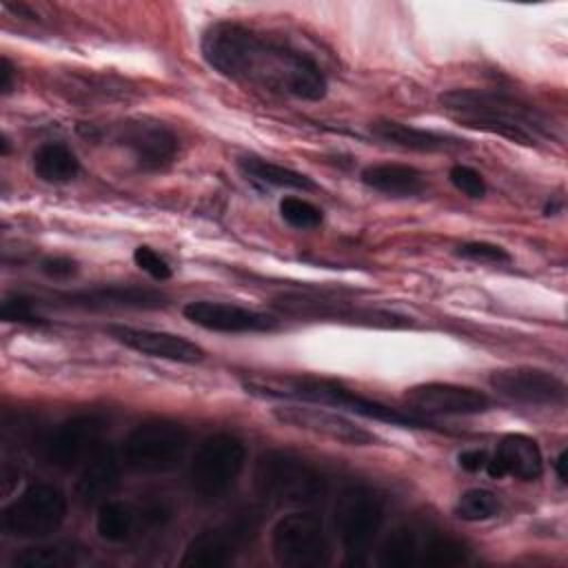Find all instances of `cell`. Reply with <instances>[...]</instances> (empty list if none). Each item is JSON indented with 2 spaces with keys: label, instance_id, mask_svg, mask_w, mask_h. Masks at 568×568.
<instances>
[{
  "label": "cell",
  "instance_id": "7",
  "mask_svg": "<svg viewBox=\"0 0 568 568\" xmlns=\"http://www.w3.org/2000/svg\"><path fill=\"white\" fill-rule=\"evenodd\" d=\"M189 448V430L173 419H146L124 439L122 459L140 475H162L175 470Z\"/></svg>",
  "mask_w": 568,
  "mask_h": 568
},
{
  "label": "cell",
  "instance_id": "4",
  "mask_svg": "<svg viewBox=\"0 0 568 568\" xmlns=\"http://www.w3.org/2000/svg\"><path fill=\"white\" fill-rule=\"evenodd\" d=\"M253 486L271 506H313L326 495L322 470L286 450H266L257 457Z\"/></svg>",
  "mask_w": 568,
  "mask_h": 568
},
{
  "label": "cell",
  "instance_id": "22",
  "mask_svg": "<svg viewBox=\"0 0 568 568\" xmlns=\"http://www.w3.org/2000/svg\"><path fill=\"white\" fill-rule=\"evenodd\" d=\"M120 484V462L115 450L106 444H100L95 453L82 464V473L75 484V495L82 504L93 506L102 504Z\"/></svg>",
  "mask_w": 568,
  "mask_h": 568
},
{
  "label": "cell",
  "instance_id": "13",
  "mask_svg": "<svg viewBox=\"0 0 568 568\" xmlns=\"http://www.w3.org/2000/svg\"><path fill=\"white\" fill-rule=\"evenodd\" d=\"M493 390L508 402L528 406H559L566 402V384L550 371L532 366H513L493 371L488 377Z\"/></svg>",
  "mask_w": 568,
  "mask_h": 568
},
{
  "label": "cell",
  "instance_id": "15",
  "mask_svg": "<svg viewBox=\"0 0 568 568\" xmlns=\"http://www.w3.org/2000/svg\"><path fill=\"white\" fill-rule=\"evenodd\" d=\"M115 140L133 153L138 166L144 171L166 169L180 149L178 135L166 124L146 118L122 122Z\"/></svg>",
  "mask_w": 568,
  "mask_h": 568
},
{
  "label": "cell",
  "instance_id": "39",
  "mask_svg": "<svg viewBox=\"0 0 568 568\" xmlns=\"http://www.w3.org/2000/svg\"><path fill=\"white\" fill-rule=\"evenodd\" d=\"M13 89V64L9 62V58L0 60V93L9 95Z\"/></svg>",
  "mask_w": 568,
  "mask_h": 568
},
{
  "label": "cell",
  "instance_id": "25",
  "mask_svg": "<svg viewBox=\"0 0 568 568\" xmlns=\"http://www.w3.org/2000/svg\"><path fill=\"white\" fill-rule=\"evenodd\" d=\"M237 169L248 178L251 182L264 184V186H275V189H295V191H313L315 182L288 166L268 162L257 155H244L237 160Z\"/></svg>",
  "mask_w": 568,
  "mask_h": 568
},
{
  "label": "cell",
  "instance_id": "5",
  "mask_svg": "<svg viewBox=\"0 0 568 568\" xmlns=\"http://www.w3.org/2000/svg\"><path fill=\"white\" fill-rule=\"evenodd\" d=\"M386 519L384 497L366 484L344 486L333 506L335 532L351 561H364Z\"/></svg>",
  "mask_w": 568,
  "mask_h": 568
},
{
  "label": "cell",
  "instance_id": "21",
  "mask_svg": "<svg viewBox=\"0 0 568 568\" xmlns=\"http://www.w3.org/2000/svg\"><path fill=\"white\" fill-rule=\"evenodd\" d=\"M371 133L386 144L408 149V151H419V153H448L466 146L464 140L457 135L419 129L397 120H377L371 124Z\"/></svg>",
  "mask_w": 568,
  "mask_h": 568
},
{
  "label": "cell",
  "instance_id": "24",
  "mask_svg": "<svg viewBox=\"0 0 568 568\" xmlns=\"http://www.w3.org/2000/svg\"><path fill=\"white\" fill-rule=\"evenodd\" d=\"M33 173L47 184H67L78 178L80 160L64 142H44L33 151Z\"/></svg>",
  "mask_w": 568,
  "mask_h": 568
},
{
  "label": "cell",
  "instance_id": "28",
  "mask_svg": "<svg viewBox=\"0 0 568 568\" xmlns=\"http://www.w3.org/2000/svg\"><path fill=\"white\" fill-rule=\"evenodd\" d=\"M417 552L419 541L415 530L408 526H397L384 537L377 550V564L382 568H408L417 561Z\"/></svg>",
  "mask_w": 568,
  "mask_h": 568
},
{
  "label": "cell",
  "instance_id": "17",
  "mask_svg": "<svg viewBox=\"0 0 568 568\" xmlns=\"http://www.w3.org/2000/svg\"><path fill=\"white\" fill-rule=\"evenodd\" d=\"M106 333L124 344L126 348L155 357V359H166V362H178V364H195L204 359V351L175 333L169 331H155V328H138V326H124V324H111Z\"/></svg>",
  "mask_w": 568,
  "mask_h": 568
},
{
  "label": "cell",
  "instance_id": "26",
  "mask_svg": "<svg viewBox=\"0 0 568 568\" xmlns=\"http://www.w3.org/2000/svg\"><path fill=\"white\" fill-rule=\"evenodd\" d=\"M135 526L133 508L122 499H104L98 506L95 515V530L104 541L120 544L131 537Z\"/></svg>",
  "mask_w": 568,
  "mask_h": 568
},
{
  "label": "cell",
  "instance_id": "37",
  "mask_svg": "<svg viewBox=\"0 0 568 568\" xmlns=\"http://www.w3.org/2000/svg\"><path fill=\"white\" fill-rule=\"evenodd\" d=\"M140 517L149 524V526H164L171 517H173V510L169 506L166 499H146L142 510H140Z\"/></svg>",
  "mask_w": 568,
  "mask_h": 568
},
{
  "label": "cell",
  "instance_id": "14",
  "mask_svg": "<svg viewBox=\"0 0 568 568\" xmlns=\"http://www.w3.org/2000/svg\"><path fill=\"white\" fill-rule=\"evenodd\" d=\"M182 313L191 324L213 333H271L280 328V320L271 313L215 300H193Z\"/></svg>",
  "mask_w": 568,
  "mask_h": 568
},
{
  "label": "cell",
  "instance_id": "35",
  "mask_svg": "<svg viewBox=\"0 0 568 568\" xmlns=\"http://www.w3.org/2000/svg\"><path fill=\"white\" fill-rule=\"evenodd\" d=\"M2 320L18 324H40V317L33 311V302L24 295H9L2 302Z\"/></svg>",
  "mask_w": 568,
  "mask_h": 568
},
{
  "label": "cell",
  "instance_id": "1",
  "mask_svg": "<svg viewBox=\"0 0 568 568\" xmlns=\"http://www.w3.org/2000/svg\"><path fill=\"white\" fill-rule=\"evenodd\" d=\"M200 51L213 71L242 84L308 102L328 91V80L311 55L237 22L209 24Z\"/></svg>",
  "mask_w": 568,
  "mask_h": 568
},
{
  "label": "cell",
  "instance_id": "36",
  "mask_svg": "<svg viewBox=\"0 0 568 568\" xmlns=\"http://www.w3.org/2000/svg\"><path fill=\"white\" fill-rule=\"evenodd\" d=\"M40 271L51 280H67L78 273V262L71 257H64V255H53V257H44L40 262Z\"/></svg>",
  "mask_w": 568,
  "mask_h": 568
},
{
  "label": "cell",
  "instance_id": "30",
  "mask_svg": "<svg viewBox=\"0 0 568 568\" xmlns=\"http://www.w3.org/2000/svg\"><path fill=\"white\" fill-rule=\"evenodd\" d=\"M468 559L466 546L450 535H433L422 548V564L430 568H453Z\"/></svg>",
  "mask_w": 568,
  "mask_h": 568
},
{
  "label": "cell",
  "instance_id": "40",
  "mask_svg": "<svg viewBox=\"0 0 568 568\" xmlns=\"http://www.w3.org/2000/svg\"><path fill=\"white\" fill-rule=\"evenodd\" d=\"M566 464H568V450L564 448V450L557 455V459H555V473H557V477H559L561 484H566V479H568V475H566Z\"/></svg>",
  "mask_w": 568,
  "mask_h": 568
},
{
  "label": "cell",
  "instance_id": "33",
  "mask_svg": "<svg viewBox=\"0 0 568 568\" xmlns=\"http://www.w3.org/2000/svg\"><path fill=\"white\" fill-rule=\"evenodd\" d=\"M448 178L453 182V186L473 197V200H479L486 195V182L481 178L479 171H475L473 166H466V164H455L450 171H448Z\"/></svg>",
  "mask_w": 568,
  "mask_h": 568
},
{
  "label": "cell",
  "instance_id": "27",
  "mask_svg": "<svg viewBox=\"0 0 568 568\" xmlns=\"http://www.w3.org/2000/svg\"><path fill=\"white\" fill-rule=\"evenodd\" d=\"M78 548L69 541L55 544H36L20 550L13 557V566L18 568H71L78 564Z\"/></svg>",
  "mask_w": 568,
  "mask_h": 568
},
{
  "label": "cell",
  "instance_id": "34",
  "mask_svg": "<svg viewBox=\"0 0 568 568\" xmlns=\"http://www.w3.org/2000/svg\"><path fill=\"white\" fill-rule=\"evenodd\" d=\"M133 262H135V266H138L140 271H144L146 275H151V277L158 280V282H164V280H169V277L173 275L169 262H166L155 248H151V246H146V244H140V246L133 251Z\"/></svg>",
  "mask_w": 568,
  "mask_h": 568
},
{
  "label": "cell",
  "instance_id": "12",
  "mask_svg": "<svg viewBox=\"0 0 568 568\" xmlns=\"http://www.w3.org/2000/svg\"><path fill=\"white\" fill-rule=\"evenodd\" d=\"M106 422L102 415L82 413L64 419L44 442V457L60 470H71L84 464L102 444Z\"/></svg>",
  "mask_w": 568,
  "mask_h": 568
},
{
  "label": "cell",
  "instance_id": "16",
  "mask_svg": "<svg viewBox=\"0 0 568 568\" xmlns=\"http://www.w3.org/2000/svg\"><path fill=\"white\" fill-rule=\"evenodd\" d=\"M404 399L413 410L424 415H479L490 408V397L486 393L450 382L410 386L406 388Z\"/></svg>",
  "mask_w": 568,
  "mask_h": 568
},
{
  "label": "cell",
  "instance_id": "8",
  "mask_svg": "<svg viewBox=\"0 0 568 568\" xmlns=\"http://www.w3.org/2000/svg\"><path fill=\"white\" fill-rule=\"evenodd\" d=\"M67 519L64 493L47 481L29 484L2 510V530L18 539H44Z\"/></svg>",
  "mask_w": 568,
  "mask_h": 568
},
{
  "label": "cell",
  "instance_id": "32",
  "mask_svg": "<svg viewBox=\"0 0 568 568\" xmlns=\"http://www.w3.org/2000/svg\"><path fill=\"white\" fill-rule=\"evenodd\" d=\"M455 253L462 260L477 262V264H508L513 260L504 246L490 244V242H464L455 248Z\"/></svg>",
  "mask_w": 568,
  "mask_h": 568
},
{
  "label": "cell",
  "instance_id": "9",
  "mask_svg": "<svg viewBox=\"0 0 568 568\" xmlns=\"http://www.w3.org/2000/svg\"><path fill=\"white\" fill-rule=\"evenodd\" d=\"M271 552L280 566L320 568L331 561V541L317 515L293 510L275 521Z\"/></svg>",
  "mask_w": 568,
  "mask_h": 568
},
{
  "label": "cell",
  "instance_id": "19",
  "mask_svg": "<svg viewBox=\"0 0 568 568\" xmlns=\"http://www.w3.org/2000/svg\"><path fill=\"white\" fill-rule=\"evenodd\" d=\"M484 470L493 479L515 477L521 481H535L544 475V455L537 439L524 433H508L499 439Z\"/></svg>",
  "mask_w": 568,
  "mask_h": 568
},
{
  "label": "cell",
  "instance_id": "10",
  "mask_svg": "<svg viewBox=\"0 0 568 568\" xmlns=\"http://www.w3.org/2000/svg\"><path fill=\"white\" fill-rule=\"evenodd\" d=\"M277 306L288 315L311 317V320H328V322H344V324L375 326V328H406V326H410V317L393 313V311L355 306L353 302L302 295V293L280 297Z\"/></svg>",
  "mask_w": 568,
  "mask_h": 568
},
{
  "label": "cell",
  "instance_id": "23",
  "mask_svg": "<svg viewBox=\"0 0 568 568\" xmlns=\"http://www.w3.org/2000/svg\"><path fill=\"white\" fill-rule=\"evenodd\" d=\"M359 180L364 186L390 197H413L426 186L424 175L417 169L395 162L371 164L359 173Z\"/></svg>",
  "mask_w": 568,
  "mask_h": 568
},
{
  "label": "cell",
  "instance_id": "3",
  "mask_svg": "<svg viewBox=\"0 0 568 568\" xmlns=\"http://www.w3.org/2000/svg\"><path fill=\"white\" fill-rule=\"evenodd\" d=\"M442 109L459 124L535 146L550 138L548 122L521 100L490 89H450L439 95Z\"/></svg>",
  "mask_w": 568,
  "mask_h": 568
},
{
  "label": "cell",
  "instance_id": "29",
  "mask_svg": "<svg viewBox=\"0 0 568 568\" xmlns=\"http://www.w3.org/2000/svg\"><path fill=\"white\" fill-rule=\"evenodd\" d=\"M501 510L499 497L488 488H468L455 504V515L462 521H488Z\"/></svg>",
  "mask_w": 568,
  "mask_h": 568
},
{
  "label": "cell",
  "instance_id": "6",
  "mask_svg": "<svg viewBox=\"0 0 568 568\" xmlns=\"http://www.w3.org/2000/svg\"><path fill=\"white\" fill-rule=\"evenodd\" d=\"M246 464V446L231 433H213L204 437L189 464V486L200 501H217L224 497Z\"/></svg>",
  "mask_w": 568,
  "mask_h": 568
},
{
  "label": "cell",
  "instance_id": "11",
  "mask_svg": "<svg viewBox=\"0 0 568 568\" xmlns=\"http://www.w3.org/2000/svg\"><path fill=\"white\" fill-rule=\"evenodd\" d=\"M273 417L284 426L300 428L344 446H371L377 442V437L364 426L339 415L337 410H328L317 404H300V402L280 404L273 408Z\"/></svg>",
  "mask_w": 568,
  "mask_h": 568
},
{
  "label": "cell",
  "instance_id": "18",
  "mask_svg": "<svg viewBox=\"0 0 568 568\" xmlns=\"http://www.w3.org/2000/svg\"><path fill=\"white\" fill-rule=\"evenodd\" d=\"M251 524L244 519H235L233 524L206 528L197 532L184 548L180 566L186 568H222L231 564L237 555L242 541L246 539Z\"/></svg>",
  "mask_w": 568,
  "mask_h": 568
},
{
  "label": "cell",
  "instance_id": "38",
  "mask_svg": "<svg viewBox=\"0 0 568 568\" xmlns=\"http://www.w3.org/2000/svg\"><path fill=\"white\" fill-rule=\"evenodd\" d=\"M457 464L468 470V473H477V470H484L486 464H488V453L481 450V448H468V450H462L457 455Z\"/></svg>",
  "mask_w": 568,
  "mask_h": 568
},
{
  "label": "cell",
  "instance_id": "2",
  "mask_svg": "<svg viewBox=\"0 0 568 568\" xmlns=\"http://www.w3.org/2000/svg\"><path fill=\"white\" fill-rule=\"evenodd\" d=\"M242 386L246 393L264 399H284V402H300V404H317V406H333L348 413H355L366 419L386 422L390 426L402 428H433L428 419L413 410L393 408L377 399L364 397L339 382L311 377V375H271V377H251L244 379Z\"/></svg>",
  "mask_w": 568,
  "mask_h": 568
},
{
  "label": "cell",
  "instance_id": "31",
  "mask_svg": "<svg viewBox=\"0 0 568 568\" xmlns=\"http://www.w3.org/2000/svg\"><path fill=\"white\" fill-rule=\"evenodd\" d=\"M280 215L288 226L300 229V231L317 229L324 220L322 209H317L313 202H308L304 197H295V195H288L280 202Z\"/></svg>",
  "mask_w": 568,
  "mask_h": 568
},
{
  "label": "cell",
  "instance_id": "20",
  "mask_svg": "<svg viewBox=\"0 0 568 568\" xmlns=\"http://www.w3.org/2000/svg\"><path fill=\"white\" fill-rule=\"evenodd\" d=\"M71 306L80 308H91V311H104V308H162L166 306V295L155 291V288H144V286H133V284H111V286H98L89 291H78L69 293L64 297Z\"/></svg>",
  "mask_w": 568,
  "mask_h": 568
}]
</instances>
